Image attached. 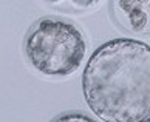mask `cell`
I'll return each instance as SVG.
<instances>
[{
    "label": "cell",
    "instance_id": "cell-1",
    "mask_svg": "<svg viewBox=\"0 0 150 122\" xmlns=\"http://www.w3.org/2000/svg\"><path fill=\"white\" fill-rule=\"evenodd\" d=\"M82 93L104 122H150V45L113 39L98 47L82 74Z\"/></svg>",
    "mask_w": 150,
    "mask_h": 122
},
{
    "label": "cell",
    "instance_id": "cell-2",
    "mask_svg": "<svg viewBox=\"0 0 150 122\" xmlns=\"http://www.w3.org/2000/svg\"><path fill=\"white\" fill-rule=\"evenodd\" d=\"M87 39L76 23L59 17H42L31 25L23 40L25 56L37 73L68 77L81 68L87 54Z\"/></svg>",
    "mask_w": 150,
    "mask_h": 122
},
{
    "label": "cell",
    "instance_id": "cell-3",
    "mask_svg": "<svg viewBox=\"0 0 150 122\" xmlns=\"http://www.w3.org/2000/svg\"><path fill=\"white\" fill-rule=\"evenodd\" d=\"M116 25L135 36H150V0L110 2Z\"/></svg>",
    "mask_w": 150,
    "mask_h": 122
},
{
    "label": "cell",
    "instance_id": "cell-4",
    "mask_svg": "<svg viewBox=\"0 0 150 122\" xmlns=\"http://www.w3.org/2000/svg\"><path fill=\"white\" fill-rule=\"evenodd\" d=\"M51 122H98L93 118L87 116L84 113H77V111H68V113H62L56 116Z\"/></svg>",
    "mask_w": 150,
    "mask_h": 122
}]
</instances>
